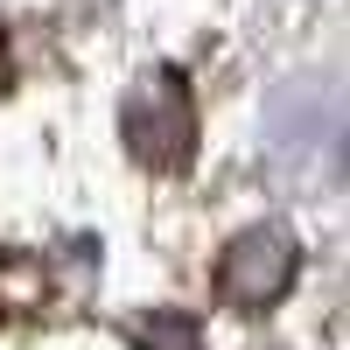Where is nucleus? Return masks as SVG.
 Wrapping results in <instances>:
<instances>
[{
	"label": "nucleus",
	"mask_w": 350,
	"mask_h": 350,
	"mask_svg": "<svg viewBox=\"0 0 350 350\" xmlns=\"http://www.w3.org/2000/svg\"><path fill=\"white\" fill-rule=\"evenodd\" d=\"M295 273H301L295 239L273 231V224H259V231H239V239L224 245V259H217V295L231 308L259 315V308H273L287 287H295Z\"/></svg>",
	"instance_id": "f03ea898"
},
{
	"label": "nucleus",
	"mask_w": 350,
	"mask_h": 350,
	"mask_svg": "<svg viewBox=\"0 0 350 350\" xmlns=\"http://www.w3.org/2000/svg\"><path fill=\"white\" fill-rule=\"evenodd\" d=\"M140 343H148V350H203L189 315H154V323H140Z\"/></svg>",
	"instance_id": "7ed1b4c3"
},
{
	"label": "nucleus",
	"mask_w": 350,
	"mask_h": 350,
	"mask_svg": "<svg viewBox=\"0 0 350 350\" xmlns=\"http://www.w3.org/2000/svg\"><path fill=\"white\" fill-rule=\"evenodd\" d=\"M126 140L148 168H183L196 148V105H189V84L175 70L140 77V92L126 98Z\"/></svg>",
	"instance_id": "f257e3e1"
}]
</instances>
